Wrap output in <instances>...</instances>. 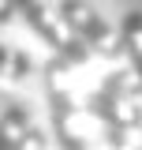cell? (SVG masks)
Masks as SVG:
<instances>
[{"mask_svg":"<svg viewBox=\"0 0 142 150\" xmlns=\"http://www.w3.org/2000/svg\"><path fill=\"white\" fill-rule=\"evenodd\" d=\"M67 64L49 56L45 60V94H49V112H53V135L60 150H97L93 139L82 128V112L75 105V94L67 86Z\"/></svg>","mask_w":142,"mask_h":150,"instance_id":"1","label":"cell"},{"mask_svg":"<svg viewBox=\"0 0 142 150\" xmlns=\"http://www.w3.org/2000/svg\"><path fill=\"white\" fill-rule=\"evenodd\" d=\"M8 4H11L15 15H22V23L30 26V34H37L49 49H53V56L64 60L67 68H82V64L93 60L90 49L60 23V15H53V11L45 8V0H8Z\"/></svg>","mask_w":142,"mask_h":150,"instance_id":"2","label":"cell"},{"mask_svg":"<svg viewBox=\"0 0 142 150\" xmlns=\"http://www.w3.org/2000/svg\"><path fill=\"white\" fill-rule=\"evenodd\" d=\"M56 15H60V23L90 49V56H101V60H120V56H124V45H120L116 26H112L90 0H60V4H56Z\"/></svg>","mask_w":142,"mask_h":150,"instance_id":"3","label":"cell"},{"mask_svg":"<svg viewBox=\"0 0 142 150\" xmlns=\"http://www.w3.org/2000/svg\"><path fill=\"white\" fill-rule=\"evenodd\" d=\"M86 112L101 124V128H138L142 124V105L131 98H112L105 90H90Z\"/></svg>","mask_w":142,"mask_h":150,"instance_id":"4","label":"cell"},{"mask_svg":"<svg viewBox=\"0 0 142 150\" xmlns=\"http://www.w3.org/2000/svg\"><path fill=\"white\" fill-rule=\"evenodd\" d=\"M34 112L26 101H8V109L0 112V150H19V143L34 128Z\"/></svg>","mask_w":142,"mask_h":150,"instance_id":"5","label":"cell"},{"mask_svg":"<svg viewBox=\"0 0 142 150\" xmlns=\"http://www.w3.org/2000/svg\"><path fill=\"white\" fill-rule=\"evenodd\" d=\"M120 34V45H124V56H127V68L135 71V79L142 83V8L127 11L116 26Z\"/></svg>","mask_w":142,"mask_h":150,"instance_id":"6","label":"cell"},{"mask_svg":"<svg viewBox=\"0 0 142 150\" xmlns=\"http://www.w3.org/2000/svg\"><path fill=\"white\" fill-rule=\"evenodd\" d=\"M34 56L26 49H11V45H0V79H11V83H26L34 75Z\"/></svg>","mask_w":142,"mask_h":150,"instance_id":"7","label":"cell"},{"mask_svg":"<svg viewBox=\"0 0 142 150\" xmlns=\"http://www.w3.org/2000/svg\"><path fill=\"white\" fill-rule=\"evenodd\" d=\"M97 90L112 94V98H131V101H138V98H142V83L135 79L131 68H120V71H108L105 79H101Z\"/></svg>","mask_w":142,"mask_h":150,"instance_id":"8","label":"cell"},{"mask_svg":"<svg viewBox=\"0 0 142 150\" xmlns=\"http://www.w3.org/2000/svg\"><path fill=\"white\" fill-rule=\"evenodd\" d=\"M105 150H142V124L138 128H101Z\"/></svg>","mask_w":142,"mask_h":150,"instance_id":"9","label":"cell"},{"mask_svg":"<svg viewBox=\"0 0 142 150\" xmlns=\"http://www.w3.org/2000/svg\"><path fill=\"white\" fill-rule=\"evenodd\" d=\"M45 143H49V135H45V131L34 124V128H30V135L19 143V150H45Z\"/></svg>","mask_w":142,"mask_h":150,"instance_id":"10","label":"cell"},{"mask_svg":"<svg viewBox=\"0 0 142 150\" xmlns=\"http://www.w3.org/2000/svg\"><path fill=\"white\" fill-rule=\"evenodd\" d=\"M11 19H15V11H11V4H8V0H0V26H8Z\"/></svg>","mask_w":142,"mask_h":150,"instance_id":"11","label":"cell"}]
</instances>
